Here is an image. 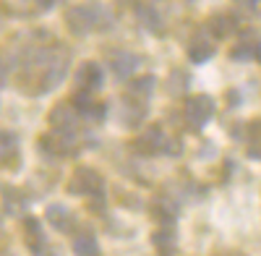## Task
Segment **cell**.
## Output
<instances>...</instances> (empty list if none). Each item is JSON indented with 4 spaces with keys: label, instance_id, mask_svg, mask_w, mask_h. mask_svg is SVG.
Segmentation results:
<instances>
[{
    "label": "cell",
    "instance_id": "obj_7",
    "mask_svg": "<svg viewBox=\"0 0 261 256\" xmlns=\"http://www.w3.org/2000/svg\"><path fill=\"white\" fill-rule=\"evenodd\" d=\"M71 102H73V108L79 110V115L86 118V120H92V123L102 120L105 113H107V110H105V102L94 99L89 92H76V94L71 97Z\"/></svg>",
    "mask_w": 261,
    "mask_h": 256
},
{
    "label": "cell",
    "instance_id": "obj_9",
    "mask_svg": "<svg viewBox=\"0 0 261 256\" xmlns=\"http://www.w3.org/2000/svg\"><path fill=\"white\" fill-rule=\"evenodd\" d=\"M45 220H47L55 230H60V233H73V227L79 225L76 215H73L68 207H63V204H50L47 212H45Z\"/></svg>",
    "mask_w": 261,
    "mask_h": 256
},
{
    "label": "cell",
    "instance_id": "obj_14",
    "mask_svg": "<svg viewBox=\"0 0 261 256\" xmlns=\"http://www.w3.org/2000/svg\"><path fill=\"white\" fill-rule=\"evenodd\" d=\"M73 253L76 256H102L99 241L92 230H79L73 236Z\"/></svg>",
    "mask_w": 261,
    "mask_h": 256
},
{
    "label": "cell",
    "instance_id": "obj_4",
    "mask_svg": "<svg viewBox=\"0 0 261 256\" xmlns=\"http://www.w3.org/2000/svg\"><path fill=\"white\" fill-rule=\"evenodd\" d=\"M39 146L45 149V152L55 155V157H71V155L79 152V144H76L73 131H58V128H53L50 134L42 136Z\"/></svg>",
    "mask_w": 261,
    "mask_h": 256
},
{
    "label": "cell",
    "instance_id": "obj_19",
    "mask_svg": "<svg viewBox=\"0 0 261 256\" xmlns=\"http://www.w3.org/2000/svg\"><path fill=\"white\" fill-rule=\"evenodd\" d=\"M220 256H243V253H238V251H230V253H220Z\"/></svg>",
    "mask_w": 261,
    "mask_h": 256
},
{
    "label": "cell",
    "instance_id": "obj_2",
    "mask_svg": "<svg viewBox=\"0 0 261 256\" xmlns=\"http://www.w3.org/2000/svg\"><path fill=\"white\" fill-rule=\"evenodd\" d=\"M68 194L99 201L105 196V178L94 167H76L73 175L68 178Z\"/></svg>",
    "mask_w": 261,
    "mask_h": 256
},
{
    "label": "cell",
    "instance_id": "obj_18",
    "mask_svg": "<svg viewBox=\"0 0 261 256\" xmlns=\"http://www.w3.org/2000/svg\"><path fill=\"white\" fill-rule=\"evenodd\" d=\"M3 60V58H0ZM3 79H6V68H3V63H0V84H3Z\"/></svg>",
    "mask_w": 261,
    "mask_h": 256
},
{
    "label": "cell",
    "instance_id": "obj_10",
    "mask_svg": "<svg viewBox=\"0 0 261 256\" xmlns=\"http://www.w3.org/2000/svg\"><path fill=\"white\" fill-rule=\"evenodd\" d=\"M24 243L27 248L34 253V256H45V248H47V238L42 233V222L37 217H29L24 222Z\"/></svg>",
    "mask_w": 261,
    "mask_h": 256
},
{
    "label": "cell",
    "instance_id": "obj_16",
    "mask_svg": "<svg viewBox=\"0 0 261 256\" xmlns=\"http://www.w3.org/2000/svg\"><path fill=\"white\" fill-rule=\"evenodd\" d=\"M212 53H214V45H212V42H209L201 32L191 39V45H188V55H191V60H193V63H204Z\"/></svg>",
    "mask_w": 261,
    "mask_h": 256
},
{
    "label": "cell",
    "instance_id": "obj_15",
    "mask_svg": "<svg viewBox=\"0 0 261 256\" xmlns=\"http://www.w3.org/2000/svg\"><path fill=\"white\" fill-rule=\"evenodd\" d=\"M18 160V139L11 131L0 128V167H8Z\"/></svg>",
    "mask_w": 261,
    "mask_h": 256
},
{
    "label": "cell",
    "instance_id": "obj_1",
    "mask_svg": "<svg viewBox=\"0 0 261 256\" xmlns=\"http://www.w3.org/2000/svg\"><path fill=\"white\" fill-rule=\"evenodd\" d=\"M65 71H68V53L63 47H37L21 60L18 87L27 94H47L63 81Z\"/></svg>",
    "mask_w": 261,
    "mask_h": 256
},
{
    "label": "cell",
    "instance_id": "obj_12",
    "mask_svg": "<svg viewBox=\"0 0 261 256\" xmlns=\"http://www.w3.org/2000/svg\"><path fill=\"white\" fill-rule=\"evenodd\" d=\"M139 63H141L139 55L125 53V50H118V53L110 55V68L115 71L118 79H130V76H134V71L139 68Z\"/></svg>",
    "mask_w": 261,
    "mask_h": 256
},
{
    "label": "cell",
    "instance_id": "obj_6",
    "mask_svg": "<svg viewBox=\"0 0 261 256\" xmlns=\"http://www.w3.org/2000/svg\"><path fill=\"white\" fill-rule=\"evenodd\" d=\"M50 125L58 128V131H76V125L81 123L79 110L73 108V102H60L50 110Z\"/></svg>",
    "mask_w": 261,
    "mask_h": 256
},
{
    "label": "cell",
    "instance_id": "obj_8",
    "mask_svg": "<svg viewBox=\"0 0 261 256\" xmlns=\"http://www.w3.org/2000/svg\"><path fill=\"white\" fill-rule=\"evenodd\" d=\"M76 81H79L76 92H89V94H94V92L102 87V81H105L102 66H99V63H94V60L84 63V66L79 68V73H76Z\"/></svg>",
    "mask_w": 261,
    "mask_h": 256
},
{
    "label": "cell",
    "instance_id": "obj_5",
    "mask_svg": "<svg viewBox=\"0 0 261 256\" xmlns=\"http://www.w3.org/2000/svg\"><path fill=\"white\" fill-rule=\"evenodd\" d=\"M183 113H186V123H188V128L199 131V128H204V123H206V120L212 118V113H214V99L206 97V94H196V97L186 99Z\"/></svg>",
    "mask_w": 261,
    "mask_h": 256
},
{
    "label": "cell",
    "instance_id": "obj_13",
    "mask_svg": "<svg viewBox=\"0 0 261 256\" xmlns=\"http://www.w3.org/2000/svg\"><path fill=\"white\" fill-rule=\"evenodd\" d=\"M151 246L157 248V256H175L178 253L175 227H160L154 236H151Z\"/></svg>",
    "mask_w": 261,
    "mask_h": 256
},
{
    "label": "cell",
    "instance_id": "obj_3",
    "mask_svg": "<svg viewBox=\"0 0 261 256\" xmlns=\"http://www.w3.org/2000/svg\"><path fill=\"white\" fill-rule=\"evenodd\" d=\"M107 13L99 6H73L65 13V24L73 34H86V32H94L107 27Z\"/></svg>",
    "mask_w": 261,
    "mask_h": 256
},
{
    "label": "cell",
    "instance_id": "obj_20",
    "mask_svg": "<svg viewBox=\"0 0 261 256\" xmlns=\"http://www.w3.org/2000/svg\"><path fill=\"white\" fill-rule=\"evenodd\" d=\"M258 58H261V47H258Z\"/></svg>",
    "mask_w": 261,
    "mask_h": 256
},
{
    "label": "cell",
    "instance_id": "obj_11",
    "mask_svg": "<svg viewBox=\"0 0 261 256\" xmlns=\"http://www.w3.org/2000/svg\"><path fill=\"white\" fill-rule=\"evenodd\" d=\"M149 215L160 227H175L178 222V207L172 201H165V199H154L149 204Z\"/></svg>",
    "mask_w": 261,
    "mask_h": 256
},
{
    "label": "cell",
    "instance_id": "obj_17",
    "mask_svg": "<svg viewBox=\"0 0 261 256\" xmlns=\"http://www.w3.org/2000/svg\"><path fill=\"white\" fill-rule=\"evenodd\" d=\"M128 87H130V92H134V94H141V97H146L151 89H154V79H151V76H144V79L130 81Z\"/></svg>",
    "mask_w": 261,
    "mask_h": 256
}]
</instances>
